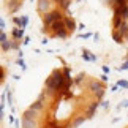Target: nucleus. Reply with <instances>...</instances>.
Here are the masks:
<instances>
[{
  "label": "nucleus",
  "instance_id": "4be33fe9",
  "mask_svg": "<svg viewBox=\"0 0 128 128\" xmlns=\"http://www.w3.org/2000/svg\"><path fill=\"white\" fill-rule=\"evenodd\" d=\"M11 49V43H8V41H2V51L3 52H6Z\"/></svg>",
  "mask_w": 128,
  "mask_h": 128
},
{
  "label": "nucleus",
  "instance_id": "0eeeda50",
  "mask_svg": "<svg viewBox=\"0 0 128 128\" xmlns=\"http://www.w3.org/2000/svg\"><path fill=\"white\" fill-rule=\"evenodd\" d=\"M13 22L16 24V26H19V27H26L27 26V22H28V18L27 16H24V18H13Z\"/></svg>",
  "mask_w": 128,
  "mask_h": 128
},
{
  "label": "nucleus",
  "instance_id": "f03ea898",
  "mask_svg": "<svg viewBox=\"0 0 128 128\" xmlns=\"http://www.w3.org/2000/svg\"><path fill=\"white\" fill-rule=\"evenodd\" d=\"M52 78H54V87H56V90L65 88V76H63V71L56 70L52 73Z\"/></svg>",
  "mask_w": 128,
  "mask_h": 128
},
{
  "label": "nucleus",
  "instance_id": "1a4fd4ad",
  "mask_svg": "<svg viewBox=\"0 0 128 128\" xmlns=\"http://www.w3.org/2000/svg\"><path fill=\"white\" fill-rule=\"evenodd\" d=\"M21 6H22V2H19V0H11V2H10V13L18 11Z\"/></svg>",
  "mask_w": 128,
  "mask_h": 128
},
{
  "label": "nucleus",
  "instance_id": "c85d7f7f",
  "mask_svg": "<svg viewBox=\"0 0 128 128\" xmlns=\"http://www.w3.org/2000/svg\"><path fill=\"white\" fill-rule=\"evenodd\" d=\"M92 33H82V35H79V38H90Z\"/></svg>",
  "mask_w": 128,
  "mask_h": 128
},
{
  "label": "nucleus",
  "instance_id": "e433bc0d",
  "mask_svg": "<svg viewBox=\"0 0 128 128\" xmlns=\"http://www.w3.org/2000/svg\"><path fill=\"white\" fill-rule=\"evenodd\" d=\"M54 2H57V3H58V2H60V0H54Z\"/></svg>",
  "mask_w": 128,
  "mask_h": 128
},
{
  "label": "nucleus",
  "instance_id": "4c0bfd02",
  "mask_svg": "<svg viewBox=\"0 0 128 128\" xmlns=\"http://www.w3.org/2000/svg\"><path fill=\"white\" fill-rule=\"evenodd\" d=\"M19 2H21V0H19Z\"/></svg>",
  "mask_w": 128,
  "mask_h": 128
},
{
  "label": "nucleus",
  "instance_id": "bb28decb",
  "mask_svg": "<svg viewBox=\"0 0 128 128\" xmlns=\"http://www.w3.org/2000/svg\"><path fill=\"white\" fill-rule=\"evenodd\" d=\"M0 41H6V33L2 32V35H0Z\"/></svg>",
  "mask_w": 128,
  "mask_h": 128
},
{
  "label": "nucleus",
  "instance_id": "cd10ccee",
  "mask_svg": "<svg viewBox=\"0 0 128 128\" xmlns=\"http://www.w3.org/2000/svg\"><path fill=\"white\" fill-rule=\"evenodd\" d=\"M109 71H111V70H109V66H108V65H104V66H103V73H104V74H108Z\"/></svg>",
  "mask_w": 128,
  "mask_h": 128
},
{
  "label": "nucleus",
  "instance_id": "393cba45",
  "mask_svg": "<svg viewBox=\"0 0 128 128\" xmlns=\"http://www.w3.org/2000/svg\"><path fill=\"white\" fill-rule=\"evenodd\" d=\"M117 5L119 6H125V5H128V0H117Z\"/></svg>",
  "mask_w": 128,
  "mask_h": 128
},
{
  "label": "nucleus",
  "instance_id": "a211bd4d",
  "mask_svg": "<svg viewBox=\"0 0 128 128\" xmlns=\"http://www.w3.org/2000/svg\"><path fill=\"white\" fill-rule=\"evenodd\" d=\"M58 5H60L63 10H68V8H70V5H71V0H60Z\"/></svg>",
  "mask_w": 128,
  "mask_h": 128
},
{
  "label": "nucleus",
  "instance_id": "7c9ffc66",
  "mask_svg": "<svg viewBox=\"0 0 128 128\" xmlns=\"http://www.w3.org/2000/svg\"><path fill=\"white\" fill-rule=\"evenodd\" d=\"M117 90H119V86H117V84L111 87V92H117Z\"/></svg>",
  "mask_w": 128,
  "mask_h": 128
},
{
  "label": "nucleus",
  "instance_id": "6e6552de",
  "mask_svg": "<svg viewBox=\"0 0 128 128\" xmlns=\"http://www.w3.org/2000/svg\"><path fill=\"white\" fill-rule=\"evenodd\" d=\"M65 26H66V30H68V32H74V28H76V22H74V19H71V18H65Z\"/></svg>",
  "mask_w": 128,
  "mask_h": 128
},
{
  "label": "nucleus",
  "instance_id": "412c9836",
  "mask_svg": "<svg viewBox=\"0 0 128 128\" xmlns=\"http://www.w3.org/2000/svg\"><path fill=\"white\" fill-rule=\"evenodd\" d=\"M122 19H124V21H126V19H128V5L122 6Z\"/></svg>",
  "mask_w": 128,
  "mask_h": 128
},
{
  "label": "nucleus",
  "instance_id": "6ab92c4d",
  "mask_svg": "<svg viewBox=\"0 0 128 128\" xmlns=\"http://www.w3.org/2000/svg\"><path fill=\"white\" fill-rule=\"evenodd\" d=\"M84 120H86V117L82 116V117H79V119H76L74 122H73V128H78L81 124H84Z\"/></svg>",
  "mask_w": 128,
  "mask_h": 128
},
{
  "label": "nucleus",
  "instance_id": "a878e982",
  "mask_svg": "<svg viewBox=\"0 0 128 128\" xmlns=\"http://www.w3.org/2000/svg\"><path fill=\"white\" fill-rule=\"evenodd\" d=\"M124 70H128V60H126L122 66H119V71H124Z\"/></svg>",
  "mask_w": 128,
  "mask_h": 128
},
{
  "label": "nucleus",
  "instance_id": "f704fd0d",
  "mask_svg": "<svg viewBox=\"0 0 128 128\" xmlns=\"http://www.w3.org/2000/svg\"><path fill=\"white\" fill-rule=\"evenodd\" d=\"M101 106L103 108H108V101H101Z\"/></svg>",
  "mask_w": 128,
  "mask_h": 128
},
{
  "label": "nucleus",
  "instance_id": "58836bf2",
  "mask_svg": "<svg viewBox=\"0 0 128 128\" xmlns=\"http://www.w3.org/2000/svg\"><path fill=\"white\" fill-rule=\"evenodd\" d=\"M32 2H33V0H32Z\"/></svg>",
  "mask_w": 128,
  "mask_h": 128
},
{
  "label": "nucleus",
  "instance_id": "5701e85b",
  "mask_svg": "<svg viewBox=\"0 0 128 128\" xmlns=\"http://www.w3.org/2000/svg\"><path fill=\"white\" fill-rule=\"evenodd\" d=\"M117 86L122 87V88H128V81H119V82H117Z\"/></svg>",
  "mask_w": 128,
  "mask_h": 128
},
{
  "label": "nucleus",
  "instance_id": "2f4dec72",
  "mask_svg": "<svg viewBox=\"0 0 128 128\" xmlns=\"http://www.w3.org/2000/svg\"><path fill=\"white\" fill-rule=\"evenodd\" d=\"M18 48H19L18 43H11V49H18Z\"/></svg>",
  "mask_w": 128,
  "mask_h": 128
},
{
  "label": "nucleus",
  "instance_id": "20e7f679",
  "mask_svg": "<svg viewBox=\"0 0 128 128\" xmlns=\"http://www.w3.org/2000/svg\"><path fill=\"white\" fill-rule=\"evenodd\" d=\"M49 10H51V2L49 0H38V11L49 13Z\"/></svg>",
  "mask_w": 128,
  "mask_h": 128
},
{
  "label": "nucleus",
  "instance_id": "c756f323",
  "mask_svg": "<svg viewBox=\"0 0 128 128\" xmlns=\"http://www.w3.org/2000/svg\"><path fill=\"white\" fill-rule=\"evenodd\" d=\"M18 63H19V65H21V68H22V70H24V71H26V65H24V62H22V58H19V62H18Z\"/></svg>",
  "mask_w": 128,
  "mask_h": 128
},
{
  "label": "nucleus",
  "instance_id": "ddd939ff",
  "mask_svg": "<svg viewBox=\"0 0 128 128\" xmlns=\"http://www.w3.org/2000/svg\"><path fill=\"white\" fill-rule=\"evenodd\" d=\"M112 24H114V28L117 30V28H119L122 24H124V19H122V16H116L114 14V19H112Z\"/></svg>",
  "mask_w": 128,
  "mask_h": 128
},
{
  "label": "nucleus",
  "instance_id": "c9c22d12",
  "mask_svg": "<svg viewBox=\"0 0 128 128\" xmlns=\"http://www.w3.org/2000/svg\"><path fill=\"white\" fill-rule=\"evenodd\" d=\"M122 108H128V100H126V101H124V104H122Z\"/></svg>",
  "mask_w": 128,
  "mask_h": 128
},
{
  "label": "nucleus",
  "instance_id": "4468645a",
  "mask_svg": "<svg viewBox=\"0 0 128 128\" xmlns=\"http://www.w3.org/2000/svg\"><path fill=\"white\" fill-rule=\"evenodd\" d=\"M112 38H114V41L116 43H124V35H122V33L119 32V30H114V33H112Z\"/></svg>",
  "mask_w": 128,
  "mask_h": 128
},
{
  "label": "nucleus",
  "instance_id": "2eb2a0df",
  "mask_svg": "<svg viewBox=\"0 0 128 128\" xmlns=\"http://www.w3.org/2000/svg\"><path fill=\"white\" fill-rule=\"evenodd\" d=\"M98 106H100V103H92V106L90 108H88V111H87V117H92L93 114H95V111L98 109Z\"/></svg>",
  "mask_w": 128,
  "mask_h": 128
},
{
  "label": "nucleus",
  "instance_id": "9b49d317",
  "mask_svg": "<svg viewBox=\"0 0 128 128\" xmlns=\"http://www.w3.org/2000/svg\"><path fill=\"white\" fill-rule=\"evenodd\" d=\"M117 30H119L122 35H124V38H128V24H126V21H124V24H122V26L117 28Z\"/></svg>",
  "mask_w": 128,
  "mask_h": 128
},
{
  "label": "nucleus",
  "instance_id": "9d476101",
  "mask_svg": "<svg viewBox=\"0 0 128 128\" xmlns=\"http://www.w3.org/2000/svg\"><path fill=\"white\" fill-rule=\"evenodd\" d=\"M22 128H36V124H35V120L22 119Z\"/></svg>",
  "mask_w": 128,
  "mask_h": 128
},
{
  "label": "nucleus",
  "instance_id": "aec40b11",
  "mask_svg": "<svg viewBox=\"0 0 128 128\" xmlns=\"http://www.w3.org/2000/svg\"><path fill=\"white\" fill-rule=\"evenodd\" d=\"M66 35H68V30L65 28V30H60V32H57V33H54V36H58V38H66Z\"/></svg>",
  "mask_w": 128,
  "mask_h": 128
},
{
  "label": "nucleus",
  "instance_id": "7ed1b4c3",
  "mask_svg": "<svg viewBox=\"0 0 128 128\" xmlns=\"http://www.w3.org/2000/svg\"><path fill=\"white\" fill-rule=\"evenodd\" d=\"M90 90L96 95V98L100 100V98H103V93H104V88H103V86L100 84V82H90Z\"/></svg>",
  "mask_w": 128,
  "mask_h": 128
},
{
  "label": "nucleus",
  "instance_id": "b1692460",
  "mask_svg": "<svg viewBox=\"0 0 128 128\" xmlns=\"http://www.w3.org/2000/svg\"><path fill=\"white\" fill-rule=\"evenodd\" d=\"M106 3L109 5V6H112V8L117 6V0H106Z\"/></svg>",
  "mask_w": 128,
  "mask_h": 128
},
{
  "label": "nucleus",
  "instance_id": "423d86ee",
  "mask_svg": "<svg viewBox=\"0 0 128 128\" xmlns=\"http://www.w3.org/2000/svg\"><path fill=\"white\" fill-rule=\"evenodd\" d=\"M36 114L38 112L35 109H32V108H28V109L24 112V116H22V119H28V120H35L36 119Z\"/></svg>",
  "mask_w": 128,
  "mask_h": 128
},
{
  "label": "nucleus",
  "instance_id": "473e14b6",
  "mask_svg": "<svg viewBox=\"0 0 128 128\" xmlns=\"http://www.w3.org/2000/svg\"><path fill=\"white\" fill-rule=\"evenodd\" d=\"M101 81L106 82V81H108V76H106V74H101Z\"/></svg>",
  "mask_w": 128,
  "mask_h": 128
},
{
  "label": "nucleus",
  "instance_id": "dca6fc26",
  "mask_svg": "<svg viewBox=\"0 0 128 128\" xmlns=\"http://www.w3.org/2000/svg\"><path fill=\"white\" fill-rule=\"evenodd\" d=\"M82 58H84V60H88V62H95L96 60V57L95 56H90L87 49H84V52H82Z\"/></svg>",
  "mask_w": 128,
  "mask_h": 128
},
{
  "label": "nucleus",
  "instance_id": "f8f14e48",
  "mask_svg": "<svg viewBox=\"0 0 128 128\" xmlns=\"http://www.w3.org/2000/svg\"><path fill=\"white\" fill-rule=\"evenodd\" d=\"M11 33H13V36L16 38V40H21V38L24 36V28H18L16 27V28H13Z\"/></svg>",
  "mask_w": 128,
  "mask_h": 128
},
{
  "label": "nucleus",
  "instance_id": "39448f33",
  "mask_svg": "<svg viewBox=\"0 0 128 128\" xmlns=\"http://www.w3.org/2000/svg\"><path fill=\"white\" fill-rule=\"evenodd\" d=\"M51 28L54 30V33H57V32H60V30H65L66 26H65V19H62V21H57V22H54Z\"/></svg>",
  "mask_w": 128,
  "mask_h": 128
},
{
  "label": "nucleus",
  "instance_id": "72a5a7b5",
  "mask_svg": "<svg viewBox=\"0 0 128 128\" xmlns=\"http://www.w3.org/2000/svg\"><path fill=\"white\" fill-rule=\"evenodd\" d=\"M0 26H2V32H3V28H5V21H3V19L0 21Z\"/></svg>",
  "mask_w": 128,
  "mask_h": 128
},
{
  "label": "nucleus",
  "instance_id": "f257e3e1",
  "mask_svg": "<svg viewBox=\"0 0 128 128\" xmlns=\"http://www.w3.org/2000/svg\"><path fill=\"white\" fill-rule=\"evenodd\" d=\"M62 19H65V18L62 16V13H60V11H49V13L44 14L43 21H44V26H46V27H51L54 22L62 21Z\"/></svg>",
  "mask_w": 128,
  "mask_h": 128
},
{
  "label": "nucleus",
  "instance_id": "f3484780",
  "mask_svg": "<svg viewBox=\"0 0 128 128\" xmlns=\"http://www.w3.org/2000/svg\"><path fill=\"white\" fill-rule=\"evenodd\" d=\"M30 108H32V109H35L36 112H40V111L43 109V101H40V100H38V101H35V103H32V104H30Z\"/></svg>",
  "mask_w": 128,
  "mask_h": 128
}]
</instances>
